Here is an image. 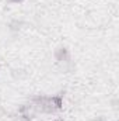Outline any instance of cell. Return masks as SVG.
I'll return each mask as SVG.
<instances>
[{
  "mask_svg": "<svg viewBox=\"0 0 119 121\" xmlns=\"http://www.w3.org/2000/svg\"><path fill=\"white\" fill-rule=\"evenodd\" d=\"M31 108L34 113H56L63 108V94L56 96H36L31 100Z\"/></svg>",
  "mask_w": 119,
  "mask_h": 121,
  "instance_id": "1",
  "label": "cell"
},
{
  "mask_svg": "<svg viewBox=\"0 0 119 121\" xmlns=\"http://www.w3.org/2000/svg\"><path fill=\"white\" fill-rule=\"evenodd\" d=\"M55 58H56V60L60 62V63H67V62H70V54H69V49L64 48V47L58 48L56 52H55Z\"/></svg>",
  "mask_w": 119,
  "mask_h": 121,
  "instance_id": "2",
  "label": "cell"
},
{
  "mask_svg": "<svg viewBox=\"0 0 119 121\" xmlns=\"http://www.w3.org/2000/svg\"><path fill=\"white\" fill-rule=\"evenodd\" d=\"M32 114L31 113H27V111H24V110H18V114L17 116H14L13 117V120L11 121H32Z\"/></svg>",
  "mask_w": 119,
  "mask_h": 121,
  "instance_id": "3",
  "label": "cell"
},
{
  "mask_svg": "<svg viewBox=\"0 0 119 121\" xmlns=\"http://www.w3.org/2000/svg\"><path fill=\"white\" fill-rule=\"evenodd\" d=\"M8 3H21V1H24V0H7Z\"/></svg>",
  "mask_w": 119,
  "mask_h": 121,
  "instance_id": "4",
  "label": "cell"
},
{
  "mask_svg": "<svg viewBox=\"0 0 119 121\" xmlns=\"http://www.w3.org/2000/svg\"><path fill=\"white\" fill-rule=\"evenodd\" d=\"M94 121H107V120H105L104 117H97V118H95Z\"/></svg>",
  "mask_w": 119,
  "mask_h": 121,
  "instance_id": "5",
  "label": "cell"
},
{
  "mask_svg": "<svg viewBox=\"0 0 119 121\" xmlns=\"http://www.w3.org/2000/svg\"><path fill=\"white\" fill-rule=\"evenodd\" d=\"M51 121H63L62 118H58V120H51Z\"/></svg>",
  "mask_w": 119,
  "mask_h": 121,
  "instance_id": "6",
  "label": "cell"
}]
</instances>
